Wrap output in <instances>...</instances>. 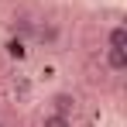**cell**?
Segmentation results:
<instances>
[{
  "label": "cell",
  "instance_id": "obj_1",
  "mask_svg": "<svg viewBox=\"0 0 127 127\" xmlns=\"http://www.w3.org/2000/svg\"><path fill=\"white\" fill-rule=\"evenodd\" d=\"M52 110L55 113H76V96L72 93H65V89H59V93H52Z\"/></svg>",
  "mask_w": 127,
  "mask_h": 127
},
{
  "label": "cell",
  "instance_id": "obj_4",
  "mask_svg": "<svg viewBox=\"0 0 127 127\" xmlns=\"http://www.w3.org/2000/svg\"><path fill=\"white\" fill-rule=\"evenodd\" d=\"M106 48H127V24H113L106 31Z\"/></svg>",
  "mask_w": 127,
  "mask_h": 127
},
{
  "label": "cell",
  "instance_id": "obj_7",
  "mask_svg": "<svg viewBox=\"0 0 127 127\" xmlns=\"http://www.w3.org/2000/svg\"><path fill=\"white\" fill-rule=\"evenodd\" d=\"M0 127H3V124H0Z\"/></svg>",
  "mask_w": 127,
  "mask_h": 127
},
{
  "label": "cell",
  "instance_id": "obj_2",
  "mask_svg": "<svg viewBox=\"0 0 127 127\" xmlns=\"http://www.w3.org/2000/svg\"><path fill=\"white\" fill-rule=\"evenodd\" d=\"M106 69H113V72H124L127 69V48H106Z\"/></svg>",
  "mask_w": 127,
  "mask_h": 127
},
{
  "label": "cell",
  "instance_id": "obj_5",
  "mask_svg": "<svg viewBox=\"0 0 127 127\" xmlns=\"http://www.w3.org/2000/svg\"><path fill=\"white\" fill-rule=\"evenodd\" d=\"M41 127H72V117L69 113H55V110H48L41 117Z\"/></svg>",
  "mask_w": 127,
  "mask_h": 127
},
{
  "label": "cell",
  "instance_id": "obj_6",
  "mask_svg": "<svg viewBox=\"0 0 127 127\" xmlns=\"http://www.w3.org/2000/svg\"><path fill=\"white\" fill-rule=\"evenodd\" d=\"M10 31H14V38H21V34H31V31H34V21H31V17H14V24H10Z\"/></svg>",
  "mask_w": 127,
  "mask_h": 127
},
{
  "label": "cell",
  "instance_id": "obj_3",
  "mask_svg": "<svg viewBox=\"0 0 127 127\" xmlns=\"http://www.w3.org/2000/svg\"><path fill=\"white\" fill-rule=\"evenodd\" d=\"M3 52H7V59H14V62H24L28 59V48H24V38H7V45H3Z\"/></svg>",
  "mask_w": 127,
  "mask_h": 127
}]
</instances>
